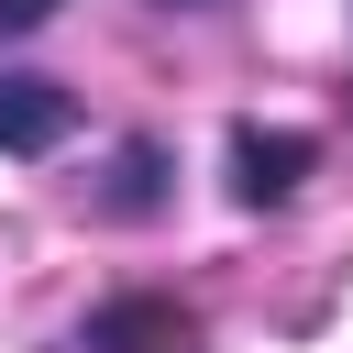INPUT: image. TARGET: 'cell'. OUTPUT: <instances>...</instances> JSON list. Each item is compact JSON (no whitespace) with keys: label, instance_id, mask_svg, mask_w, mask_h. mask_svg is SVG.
Instances as JSON below:
<instances>
[{"label":"cell","instance_id":"7a4b0ae2","mask_svg":"<svg viewBox=\"0 0 353 353\" xmlns=\"http://www.w3.org/2000/svg\"><path fill=\"white\" fill-rule=\"evenodd\" d=\"M66 353H199V320L176 298H110Z\"/></svg>","mask_w":353,"mask_h":353},{"label":"cell","instance_id":"277c9868","mask_svg":"<svg viewBox=\"0 0 353 353\" xmlns=\"http://www.w3.org/2000/svg\"><path fill=\"white\" fill-rule=\"evenodd\" d=\"M99 210H110V221H154V210H165V143H154V132H132V143L110 154Z\"/></svg>","mask_w":353,"mask_h":353},{"label":"cell","instance_id":"6da1fadb","mask_svg":"<svg viewBox=\"0 0 353 353\" xmlns=\"http://www.w3.org/2000/svg\"><path fill=\"white\" fill-rule=\"evenodd\" d=\"M309 165H320V143L287 132V121H243L232 132V199H254V210H287L309 188Z\"/></svg>","mask_w":353,"mask_h":353},{"label":"cell","instance_id":"8992f818","mask_svg":"<svg viewBox=\"0 0 353 353\" xmlns=\"http://www.w3.org/2000/svg\"><path fill=\"white\" fill-rule=\"evenodd\" d=\"M165 11H199V0H165Z\"/></svg>","mask_w":353,"mask_h":353},{"label":"cell","instance_id":"3957f363","mask_svg":"<svg viewBox=\"0 0 353 353\" xmlns=\"http://www.w3.org/2000/svg\"><path fill=\"white\" fill-rule=\"evenodd\" d=\"M77 121V99L55 77H0V154H55Z\"/></svg>","mask_w":353,"mask_h":353},{"label":"cell","instance_id":"5b68a950","mask_svg":"<svg viewBox=\"0 0 353 353\" xmlns=\"http://www.w3.org/2000/svg\"><path fill=\"white\" fill-rule=\"evenodd\" d=\"M66 0H0V33H33V22H55Z\"/></svg>","mask_w":353,"mask_h":353}]
</instances>
